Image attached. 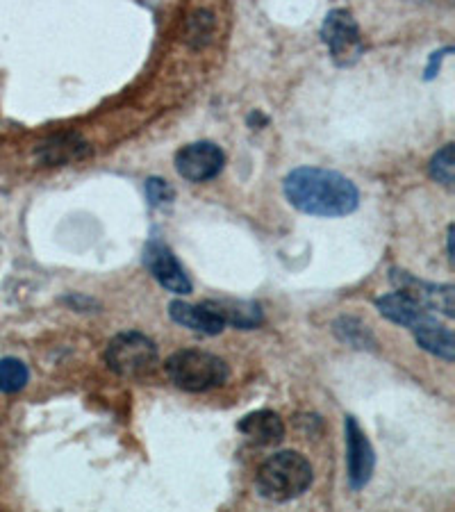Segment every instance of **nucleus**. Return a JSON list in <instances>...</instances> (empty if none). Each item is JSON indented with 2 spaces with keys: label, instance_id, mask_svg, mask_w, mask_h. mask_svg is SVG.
Wrapping results in <instances>:
<instances>
[{
  "label": "nucleus",
  "instance_id": "obj_1",
  "mask_svg": "<svg viewBox=\"0 0 455 512\" xmlns=\"http://www.w3.org/2000/svg\"><path fill=\"white\" fill-rule=\"evenodd\" d=\"M285 196L296 210L312 217H344L360 203L358 187L342 173L301 167L285 178Z\"/></svg>",
  "mask_w": 455,
  "mask_h": 512
},
{
  "label": "nucleus",
  "instance_id": "obj_2",
  "mask_svg": "<svg viewBox=\"0 0 455 512\" xmlns=\"http://www.w3.org/2000/svg\"><path fill=\"white\" fill-rule=\"evenodd\" d=\"M312 467L301 453L280 451L262 462L255 476V485L262 499L273 503H285L299 499L312 485Z\"/></svg>",
  "mask_w": 455,
  "mask_h": 512
},
{
  "label": "nucleus",
  "instance_id": "obj_3",
  "mask_svg": "<svg viewBox=\"0 0 455 512\" xmlns=\"http://www.w3.org/2000/svg\"><path fill=\"white\" fill-rule=\"evenodd\" d=\"M167 376L185 392H208L228 381L226 362L208 351H178L167 360Z\"/></svg>",
  "mask_w": 455,
  "mask_h": 512
},
{
  "label": "nucleus",
  "instance_id": "obj_4",
  "mask_svg": "<svg viewBox=\"0 0 455 512\" xmlns=\"http://www.w3.org/2000/svg\"><path fill=\"white\" fill-rule=\"evenodd\" d=\"M105 362L117 376L137 381V378L153 374L157 362H160V353H157V346L151 337L130 330V333H121L107 344Z\"/></svg>",
  "mask_w": 455,
  "mask_h": 512
},
{
  "label": "nucleus",
  "instance_id": "obj_5",
  "mask_svg": "<svg viewBox=\"0 0 455 512\" xmlns=\"http://www.w3.org/2000/svg\"><path fill=\"white\" fill-rule=\"evenodd\" d=\"M321 37H324V44L333 53V60L342 66L353 64L362 53L358 23L346 10H333L326 16Z\"/></svg>",
  "mask_w": 455,
  "mask_h": 512
},
{
  "label": "nucleus",
  "instance_id": "obj_6",
  "mask_svg": "<svg viewBox=\"0 0 455 512\" xmlns=\"http://www.w3.org/2000/svg\"><path fill=\"white\" fill-rule=\"evenodd\" d=\"M223 151L212 142H196L176 153V169L189 183H205L217 178L223 169Z\"/></svg>",
  "mask_w": 455,
  "mask_h": 512
},
{
  "label": "nucleus",
  "instance_id": "obj_7",
  "mask_svg": "<svg viewBox=\"0 0 455 512\" xmlns=\"http://www.w3.org/2000/svg\"><path fill=\"white\" fill-rule=\"evenodd\" d=\"M346 465H349V485L351 490H362L364 485L371 481L376 467V453L371 449V442L367 440L362 428L358 426L355 417H346Z\"/></svg>",
  "mask_w": 455,
  "mask_h": 512
},
{
  "label": "nucleus",
  "instance_id": "obj_8",
  "mask_svg": "<svg viewBox=\"0 0 455 512\" xmlns=\"http://www.w3.org/2000/svg\"><path fill=\"white\" fill-rule=\"evenodd\" d=\"M144 264L157 283H160L164 289H169V292L173 294L192 292V283H189L185 269L180 267V262L176 260V255L171 253L167 244L151 239L144 249Z\"/></svg>",
  "mask_w": 455,
  "mask_h": 512
},
{
  "label": "nucleus",
  "instance_id": "obj_9",
  "mask_svg": "<svg viewBox=\"0 0 455 512\" xmlns=\"http://www.w3.org/2000/svg\"><path fill=\"white\" fill-rule=\"evenodd\" d=\"M392 283L401 294L408 296L421 308L426 310H442L446 317H453V285H430L424 280H417L415 276L405 274V271L392 269Z\"/></svg>",
  "mask_w": 455,
  "mask_h": 512
},
{
  "label": "nucleus",
  "instance_id": "obj_10",
  "mask_svg": "<svg viewBox=\"0 0 455 512\" xmlns=\"http://www.w3.org/2000/svg\"><path fill=\"white\" fill-rule=\"evenodd\" d=\"M89 155L91 146L80 135H73V132L51 137L37 148V158L46 167H62V164L85 160Z\"/></svg>",
  "mask_w": 455,
  "mask_h": 512
},
{
  "label": "nucleus",
  "instance_id": "obj_11",
  "mask_svg": "<svg viewBox=\"0 0 455 512\" xmlns=\"http://www.w3.org/2000/svg\"><path fill=\"white\" fill-rule=\"evenodd\" d=\"M376 308L380 310V315L394 321V324L410 328L412 333H415V330H419L424 324H428L430 319H435V317H430V310L421 308L419 303L408 299V296L401 292L380 296V299L376 301Z\"/></svg>",
  "mask_w": 455,
  "mask_h": 512
},
{
  "label": "nucleus",
  "instance_id": "obj_12",
  "mask_svg": "<svg viewBox=\"0 0 455 512\" xmlns=\"http://www.w3.org/2000/svg\"><path fill=\"white\" fill-rule=\"evenodd\" d=\"M239 433H244L248 440L260 444V447H276L285 437V424L276 412L258 410L246 415L239 421Z\"/></svg>",
  "mask_w": 455,
  "mask_h": 512
},
{
  "label": "nucleus",
  "instance_id": "obj_13",
  "mask_svg": "<svg viewBox=\"0 0 455 512\" xmlns=\"http://www.w3.org/2000/svg\"><path fill=\"white\" fill-rule=\"evenodd\" d=\"M169 315L176 324L185 326L194 333L201 335H219L226 324H223L221 317L217 312H212L208 305H192V303H182V301H173L169 305Z\"/></svg>",
  "mask_w": 455,
  "mask_h": 512
},
{
  "label": "nucleus",
  "instance_id": "obj_14",
  "mask_svg": "<svg viewBox=\"0 0 455 512\" xmlns=\"http://www.w3.org/2000/svg\"><path fill=\"white\" fill-rule=\"evenodd\" d=\"M212 312H217L226 326H235L242 330H251L262 324V308L251 301H235V299H214L205 301Z\"/></svg>",
  "mask_w": 455,
  "mask_h": 512
},
{
  "label": "nucleus",
  "instance_id": "obj_15",
  "mask_svg": "<svg viewBox=\"0 0 455 512\" xmlns=\"http://www.w3.org/2000/svg\"><path fill=\"white\" fill-rule=\"evenodd\" d=\"M417 344L421 349H426L428 353L437 355L446 362H453L455 358V337L451 333V328L442 326L437 319H430L428 324L421 326L419 330H415Z\"/></svg>",
  "mask_w": 455,
  "mask_h": 512
},
{
  "label": "nucleus",
  "instance_id": "obj_16",
  "mask_svg": "<svg viewBox=\"0 0 455 512\" xmlns=\"http://www.w3.org/2000/svg\"><path fill=\"white\" fill-rule=\"evenodd\" d=\"M28 367L16 358H3L0 360V392L14 394L21 392L28 385Z\"/></svg>",
  "mask_w": 455,
  "mask_h": 512
},
{
  "label": "nucleus",
  "instance_id": "obj_17",
  "mask_svg": "<svg viewBox=\"0 0 455 512\" xmlns=\"http://www.w3.org/2000/svg\"><path fill=\"white\" fill-rule=\"evenodd\" d=\"M430 176H433L437 183H442L446 187H453V180H455L453 144L442 146L440 151L433 155V160H430Z\"/></svg>",
  "mask_w": 455,
  "mask_h": 512
},
{
  "label": "nucleus",
  "instance_id": "obj_18",
  "mask_svg": "<svg viewBox=\"0 0 455 512\" xmlns=\"http://www.w3.org/2000/svg\"><path fill=\"white\" fill-rule=\"evenodd\" d=\"M146 196L151 201L153 208H162V205H169L173 198H176V192L173 187L162 178H148L146 180Z\"/></svg>",
  "mask_w": 455,
  "mask_h": 512
},
{
  "label": "nucleus",
  "instance_id": "obj_19",
  "mask_svg": "<svg viewBox=\"0 0 455 512\" xmlns=\"http://www.w3.org/2000/svg\"><path fill=\"white\" fill-rule=\"evenodd\" d=\"M446 53H451V48H446V51H442V53H435L433 57H430V66L426 69V80L435 78V69H440V62H442V57H444Z\"/></svg>",
  "mask_w": 455,
  "mask_h": 512
}]
</instances>
